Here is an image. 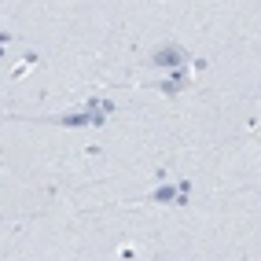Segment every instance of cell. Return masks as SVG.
Masks as SVG:
<instances>
[{"mask_svg":"<svg viewBox=\"0 0 261 261\" xmlns=\"http://www.w3.org/2000/svg\"><path fill=\"white\" fill-rule=\"evenodd\" d=\"M154 63H159V66H180V63H184V48L166 44V48L154 51Z\"/></svg>","mask_w":261,"mask_h":261,"instance_id":"obj_1","label":"cell"},{"mask_svg":"<svg viewBox=\"0 0 261 261\" xmlns=\"http://www.w3.org/2000/svg\"><path fill=\"white\" fill-rule=\"evenodd\" d=\"M184 191H188V184H169V188H159V191H154V195H151V202H184Z\"/></svg>","mask_w":261,"mask_h":261,"instance_id":"obj_2","label":"cell"}]
</instances>
